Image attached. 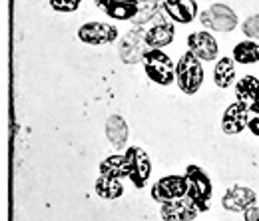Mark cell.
Here are the masks:
<instances>
[{
	"label": "cell",
	"instance_id": "obj_1",
	"mask_svg": "<svg viewBox=\"0 0 259 221\" xmlns=\"http://www.w3.org/2000/svg\"><path fill=\"white\" fill-rule=\"evenodd\" d=\"M176 82L184 94H195L203 84V68L201 60L195 58L192 52H186L180 62L176 64Z\"/></svg>",
	"mask_w": 259,
	"mask_h": 221
},
{
	"label": "cell",
	"instance_id": "obj_2",
	"mask_svg": "<svg viewBox=\"0 0 259 221\" xmlns=\"http://www.w3.org/2000/svg\"><path fill=\"white\" fill-rule=\"evenodd\" d=\"M144 70H146L148 78L154 84L169 86L171 82H176V68H174L171 58L167 54H163L162 50H158V48H152V50L146 52Z\"/></svg>",
	"mask_w": 259,
	"mask_h": 221
},
{
	"label": "cell",
	"instance_id": "obj_3",
	"mask_svg": "<svg viewBox=\"0 0 259 221\" xmlns=\"http://www.w3.org/2000/svg\"><path fill=\"white\" fill-rule=\"evenodd\" d=\"M186 182H188V197L199 207V211H207L211 199V182L207 173L197 165H190L186 169Z\"/></svg>",
	"mask_w": 259,
	"mask_h": 221
},
{
	"label": "cell",
	"instance_id": "obj_4",
	"mask_svg": "<svg viewBox=\"0 0 259 221\" xmlns=\"http://www.w3.org/2000/svg\"><path fill=\"white\" fill-rule=\"evenodd\" d=\"M146 46H148L146 32L134 28L122 36V40L118 44V54H120L124 64H138V60H144V56L148 52Z\"/></svg>",
	"mask_w": 259,
	"mask_h": 221
},
{
	"label": "cell",
	"instance_id": "obj_5",
	"mask_svg": "<svg viewBox=\"0 0 259 221\" xmlns=\"http://www.w3.org/2000/svg\"><path fill=\"white\" fill-rule=\"evenodd\" d=\"M201 24L207 26L209 30L215 32H231L237 24V16L235 12L226 6V4H213L207 10L201 12Z\"/></svg>",
	"mask_w": 259,
	"mask_h": 221
},
{
	"label": "cell",
	"instance_id": "obj_6",
	"mask_svg": "<svg viewBox=\"0 0 259 221\" xmlns=\"http://www.w3.org/2000/svg\"><path fill=\"white\" fill-rule=\"evenodd\" d=\"M188 195V182L186 175H165L162 180H158L152 188V197L158 203H165V201H174L180 197Z\"/></svg>",
	"mask_w": 259,
	"mask_h": 221
},
{
	"label": "cell",
	"instance_id": "obj_7",
	"mask_svg": "<svg viewBox=\"0 0 259 221\" xmlns=\"http://www.w3.org/2000/svg\"><path fill=\"white\" fill-rule=\"evenodd\" d=\"M126 158L130 161V180L136 188H144L150 180V173H152V161L148 158V154L138 148V146H132L126 150Z\"/></svg>",
	"mask_w": 259,
	"mask_h": 221
},
{
	"label": "cell",
	"instance_id": "obj_8",
	"mask_svg": "<svg viewBox=\"0 0 259 221\" xmlns=\"http://www.w3.org/2000/svg\"><path fill=\"white\" fill-rule=\"evenodd\" d=\"M78 38L84 44H92V46L112 44L118 38V28L108 22H88V24L80 26Z\"/></svg>",
	"mask_w": 259,
	"mask_h": 221
},
{
	"label": "cell",
	"instance_id": "obj_9",
	"mask_svg": "<svg viewBox=\"0 0 259 221\" xmlns=\"http://www.w3.org/2000/svg\"><path fill=\"white\" fill-rule=\"evenodd\" d=\"M257 201V195L251 188H243V186H233L226 191L222 205L226 207L227 211L233 213H245L247 209H251Z\"/></svg>",
	"mask_w": 259,
	"mask_h": 221
},
{
	"label": "cell",
	"instance_id": "obj_10",
	"mask_svg": "<svg viewBox=\"0 0 259 221\" xmlns=\"http://www.w3.org/2000/svg\"><path fill=\"white\" fill-rule=\"evenodd\" d=\"M160 213H162L163 221H192L197 217L199 207L186 195V197L162 203Z\"/></svg>",
	"mask_w": 259,
	"mask_h": 221
},
{
	"label": "cell",
	"instance_id": "obj_11",
	"mask_svg": "<svg viewBox=\"0 0 259 221\" xmlns=\"http://www.w3.org/2000/svg\"><path fill=\"white\" fill-rule=\"evenodd\" d=\"M188 52H192L195 58L203 60V62H209V60H215L218 58V40L209 34V32H194L188 36Z\"/></svg>",
	"mask_w": 259,
	"mask_h": 221
},
{
	"label": "cell",
	"instance_id": "obj_12",
	"mask_svg": "<svg viewBox=\"0 0 259 221\" xmlns=\"http://www.w3.org/2000/svg\"><path fill=\"white\" fill-rule=\"evenodd\" d=\"M247 126H249V110L239 102L227 106V110L224 112V118H222V129L227 136L239 134Z\"/></svg>",
	"mask_w": 259,
	"mask_h": 221
},
{
	"label": "cell",
	"instance_id": "obj_13",
	"mask_svg": "<svg viewBox=\"0 0 259 221\" xmlns=\"http://www.w3.org/2000/svg\"><path fill=\"white\" fill-rule=\"evenodd\" d=\"M235 96L237 102L243 104L249 112L259 114V80L255 76H243L235 84Z\"/></svg>",
	"mask_w": 259,
	"mask_h": 221
},
{
	"label": "cell",
	"instance_id": "obj_14",
	"mask_svg": "<svg viewBox=\"0 0 259 221\" xmlns=\"http://www.w3.org/2000/svg\"><path fill=\"white\" fill-rule=\"evenodd\" d=\"M138 0H96V6L114 20H134L140 10Z\"/></svg>",
	"mask_w": 259,
	"mask_h": 221
},
{
	"label": "cell",
	"instance_id": "obj_15",
	"mask_svg": "<svg viewBox=\"0 0 259 221\" xmlns=\"http://www.w3.org/2000/svg\"><path fill=\"white\" fill-rule=\"evenodd\" d=\"M162 8L169 16V20L180 24H190L197 16L195 0H162Z\"/></svg>",
	"mask_w": 259,
	"mask_h": 221
},
{
	"label": "cell",
	"instance_id": "obj_16",
	"mask_svg": "<svg viewBox=\"0 0 259 221\" xmlns=\"http://www.w3.org/2000/svg\"><path fill=\"white\" fill-rule=\"evenodd\" d=\"M174 34H176V28H174V24L165 18V16H158L156 18V22L146 30V42H148V46L150 48H163V46H167L171 40H174Z\"/></svg>",
	"mask_w": 259,
	"mask_h": 221
},
{
	"label": "cell",
	"instance_id": "obj_17",
	"mask_svg": "<svg viewBox=\"0 0 259 221\" xmlns=\"http://www.w3.org/2000/svg\"><path fill=\"white\" fill-rule=\"evenodd\" d=\"M106 138L110 140V144L118 150H122L128 142V124L122 116H110L106 120Z\"/></svg>",
	"mask_w": 259,
	"mask_h": 221
},
{
	"label": "cell",
	"instance_id": "obj_18",
	"mask_svg": "<svg viewBox=\"0 0 259 221\" xmlns=\"http://www.w3.org/2000/svg\"><path fill=\"white\" fill-rule=\"evenodd\" d=\"M100 175H108V178H130V161L126 158V154H116L110 156L100 163Z\"/></svg>",
	"mask_w": 259,
	"mask_h": 221
},
{
	"label": "cell",
	"instance_id": "obj_19",
	"mask_svg": "<svg viewBox=\"0 0 259 221\" xmlns=\"http://www.w3.org/2000/svg\"><path fill=\"white\" fill-rule=\"evenodd\" d=\"M235 60H231V58H220L218 64H215V68H213V82H215V86H220V88H229V86H233V82H235V66H233Z\"/></svg>",
	"mask_w": 259,
	"mask_h": 221
},
{
	"label": "cell",
	"instance_id": "obj_20",
	"mask_svg": "<svg viewBox=\"0 0 259 221\" xmlns=\"http://www.w3.org/2000/svg\"><path fill=\"white\" fill-rule=\"evenodd\" d=\"M96 193L102 199H118L124 193V186L118 178H108L100 175L96 180Z\"/></svg>",
	"mask_w": 259,
	"mask_h": 221
},
{
	"label": "cell",
	"instance_id": "obj_21",
	"mask_svg": "<svg viewBox=\"0 0 259 221\" xmlns=\"http://www.w3.org/2000/svg\"><path fill=\"white\" fill-rule=\"evenodd\" d=\"M233 60L237 64L259 62V44L253 40H243L233 48Z\"/></svg>",
	"mask_w": 259,
	"mask_h": 221
},
{
	"label": "cell",
	"instance_id": "obj_22",
	"mask_svg": "<svg viewBox=\"0 0 259 221\" xmlns=\"http://www.w3.org/2000/svg\"><path fill=\"white\" fill-rule=\"evenodd\" d=\"M162 0H142V4H140V10H138V14L134 16V24H138V26H142V24H146L148 20H152V18H158L160 14H162Z\"/></svg>",
	"mask_w": 259,
	"mask_h": 221
},
{
	"label": "cell",
	"instance_id": "obj_23",
	"mask_svg": "<svg viewBox=\"0 0 259 221\" xmlns=\"http://www.w3.org/2000/svg\"><path fill=\"white\" fill-rule=\"evenodd\" d=\"M243 34H245L249 40H259V14L249 16V18L243 22Z\"/></svg>",
	"mask_w": 259,
	"mask_h": 221
},
{
	"label": "cell",
	"instance_id": "obj_24",
	"mask_svg": "<svg viewBox=\"0 0 259 221\" xmlns=\"http://www.w3.org/2000/svg\"><path fill=\"white\" fill-rule=\"evenodd\" d=\"M80 4H82V0H50V6L56 12H74V10H78Z\"/></svg>",
	"mask_w": 259,
	"mask_h": 221
},
{
	"label": "cell",
	"instance_id": "obj_25",
	"mask_svg": "<svg viewBox=\"0 0 259 221\" xmlns=\"http://www.w3.org/2000/svg\"><path fill=\"white\" fill-rule=\"evenodd\" d=\"M243 217H245V221H259V207H251V209H247L245 213H243Z\"/></svg>",
	"mask_w": 259,
	"mask_h": 221
},
{
	"label": "cell",
	"instance_id": "obj_26",
	"mask_svg": "<svg viewBox=\"0 0 259 221\" xmlns=\"http://www.w3.org/2000/svg\"><path fill=\"white\" fill-rule=\"evenodd\" d=\"M249 131H251V134H253V136H257L259 138V114H255V118H251V120H249Z\"/></svg>",
	"mask_w": 259,
	"mask_h": 221
}]
</instances>
